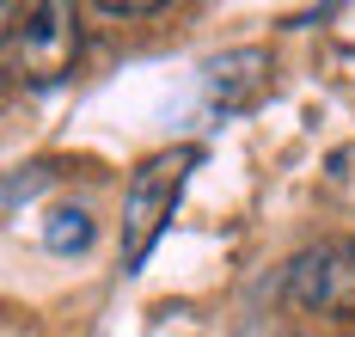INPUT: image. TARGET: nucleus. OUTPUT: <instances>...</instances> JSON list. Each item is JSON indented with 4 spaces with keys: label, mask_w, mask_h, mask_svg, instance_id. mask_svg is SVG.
I'll list each match as a JSON object with an SVG mask.
<instances>
[{
    "label": "nucleus",
    "mask_w": 355,
    "mask_h": 337,
    "mask_svg": "<svg viewBox=\"0 0 355 337\" xmlns=\"http://www.w3.org/2000/svg\"><path fill=\"white\" fill-rule=\"evenodd\" d=\"M190 166H196V148H166L153 159H141V172L129 178V190H123V258H129V270H141L153 239L166 233Z\"/></svg>",
    "instance_id": "f257e3e1"
},
{
    "label": "nucleus",
    "mask_w": 355,
    "mask_h": 337,
    "mask_svg": "<svg viewBox=\"0 0 355 337\" xmlns=\"http://www.w3.org/2000/svg\"><path fill=\"white\" fill-rule=\"evenodd\" d=\"M73 62H80V12L62 0L31 6L25 25L6 31V68L25 86H55L73 74Z\"/></svg>",
    "instance_id": "f03ea898"
},
{
    "label": "nucleus",
    "mask_w": 355,
    "mask_h": 337,
    "mask_svg": "<svg viewBox=\"0 0 355 337\" xmlns=\"http://www.w3.org/2000/svg\"><path fill=\"white\" fill-rule=\"evenodd\" d=\"M263 80H270V55L263 49H227V55H214L209 62V105L220 116L227 111H245L251 98L263 92Z\"/></svg>",
    "instance_id": "7ed1b4c3"
},
{
    "label": "nucleus",
    "mask_w": 355,
    "mask_h": 337,
    "mask_svg": "<svg viewBox=\"0 0 355 337\" xmlns=\"http://www.w3.org/2000/svg\"><path fill=\"white\" fill-rule=\"evenodd\" d=\"M343 263H349V252H331V245L300 252V258L288 263V306H300V313L331 306V300H337V288H343V276H349Z\"/></svg>",
    "instance_id": "20e7f679"
},
{
    "label": "nucleus",
    "mask_w": 355,
    "mask_h": 337,
    "mask_svg": "<svg viewBox=\"0 0 355 337\" xmlns=\"http://www.w3.org/2000/svg\"><path fill=\"white\" fill-rule=\"evenodd\" d=\"M98 239V221H92V209H80V202H62V209H49V221H43V245L55 252V258H73V252H86Z\"/></svg>",
    "instance_id": "39448f33"
},
{
    "label": "nucleus",
    "mask_w": 355,
    "mask_h": 337,
    "mask_svg": "<svg viewBox=\"0 0 355 337\" xmlns=\"http://www.w3.org/2000/svg\"><path fill=\"white\" fill-rule=\"evenodd\" d=\"M98 12H105V19H147V12H159V6H135V0H105Z\"/></svg>",
    "instance_id": "423d86ee"
},
{
    "label": "nucleus",
    "mask_w": 355,
    "mask_h": 337,
    "mask_svg": "<svg viewBox=\"0 0 355 337\" xmlns=\"http://www.w3.org/2000/svg\"><path fill=\"white\" fill-rule=\"evenodd\" d=\"M349 276H355V245H349Z\"/></svg>",
    "instance_id": "0eeeda50"
}]
</instances>
